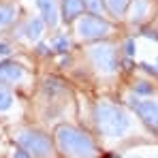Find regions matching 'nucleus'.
I'll use <instances>...</instances> for the list:
<instances>
[{
    "instance_id": "obj_10",
    "label": "nucleus",
    "mask_w": 158,
    "mask_h": 158,
    "mask_svg": "<svg viewBox=\"0 0 158 158\" xmlns=\"http://www.w3.org/2000/svg\"><path fill=\"white\" fill-rule=\"evenodd\" d=\"M85 11V0H60V19L64 24H73Z\"/></svg>"
},
{
    "instance_id": "obj_6",
    "label": "nucleus",
    "mask_w": 158,
    "mask_h": 158,
    "mask_svg": "<svg viewBox=\"0 0 158 158\" xmlns=\"http://www.w3.org/2000/svg\"><path fill=\"white\" fill-rule=\"evenodd\" d=\"M128 107L141 118V122L150 128L152 132H158V101H141V98H131L128 101Z\"/></svg>"
},
{
    "instance_id": "obj_1",
    "label": "nucleus",
    "mask_w": 158,
    "mask_h": 158,
    "mask_svg": "<svg viewBox=\"0 0 158 158\" xmlns=\"http://www.w3.org/2000/svg\"><path fill=\"white\" fill-rule=\"evenodd\" d=\"M56 145L66 158H96L98 154L92 137L69 124L56 128Z\"/></svg>"
},
{
    "instance_id": "obj_8",
    "label": "nucleus",
    "mask_w": 158,
    "mask_h": 158,
    "mask_svg": "<svg viewBox=\"0 0 158 158\" xmlns=\"http://www.w3.org/2000/svg\"><path fill=\"white\" fill-rule=\"evenodd\" d=\"M26 79V69L19 62L0 60V83L2 85H15Z\"/></svg>"
},
{
    "instance_id": "obj_18",
    "label": "nucleus",
    "mask_w": 158,
    "mask_h": 158,
    "mask_svg": "<svg viewBox=\"0 0 158 158\" xmlns=\"http://www.w3.org/2000/svg\"><path fill=\"white\" fill-rule=\"evenodd\" d=\"M124 49H126V56H135V52H137V45H135V39H128V41H126V45H124Z\"/></svg>"
},
{
    "instance_id": "obj_16",
    "label": "nucleus",
    "mask_w": 158,
    "mask_h": 158,
    "mask_svg": "<svg viewBox=\"0 0 158 158\" xmlns=\"http://www.w3.org/2000/svg\"><path fill=\"white\" fill-rule=\"evenodd\" d=\"M135 94L137 96H152L154 94V88L148 81H139V83H135Z\"/></svg>"
},
{
    "instance_id": "obj_4",
    "label": "nucleus",
    "mask_w": 158,
    "mask_h": 158,
    "mask_svg": "<svg viewBox=\"0 0 158 158\" xmlns=\"http://www.w3.org/2000/svg\"><path fill=\"white\" fill-rule=\"evenodd\" d=\"M77 22V36L81 41H101V39H107L111 32H113V26L103 19L101 15H94V13H88V15H81L75 19Z\"/></svg>"
},
{
    "instance_id": "obj_3",
    "label": "nucleus",
    "mask_w": 158,
    "mask_h": 158,
    "mask_svg": "<svg viewBox=\"0 0 158 158\" xmlns=\"http://www.w3.org/2000/svg\"><path fill=\"white\" fill-rule=\"evenodd\" d=\"M15 143L26 150L32 158H53V143L52 139L41 131H32V128H19V131L13 135Z\"/></svg>"
},
{
    "instance_id": "obj_15",
    "label": "nucleus",
    "mask_w": 158,
    "mask_h": 158,
    "mask_svg": "<svg viewBox=\"0 0 158 158\" xmlns=\"http://www.w3.org/2000/svg\"><path fill=\"white\" fill-rule=\"evenodd\" d=\"M53 49L58 53H66L71 49V41H69V36L66 34H58V39L53 41Z\"/></svg>"
},
{
    "instance_id": "obj_21",
    "label": "nucleus",
    "mask_w": 158,
    "mask_h": 158,
    "mask_svg": "<svg viewBox=\"0 0 158 158\" xmlns=\"http://www.w3.org/2000/svg\"><path fill=\"white\" fill-rule=\"evenodd\" d=\"M13 158H32V156L28 154L26 150H22V148H19V150H15V152H13Z\"/></svg>"
},
{
    "instance_id": "obj_17",
    "label": "nucleus",
    "mask_w": 158,
    "mask_h": 158,
    "mask_svg": "<svg viewBox=\"0 0 158 158\" xmlns=\"http://www.w3.org/2000/svg\"><path fill=\"white\" fill-rule=\"evenodd\" d=\"M85 9L94 15H101L103 11V0H85Z\"/></svg>"
},
{
    "instance_id": "obj_13",
    "label": "nucleus",
    "mask_w": 158,
    "mask_h": 158,
    "mask_svg": "<svg viewBox=\"0 0 158 158\" xmlns=\"http://www.w3.org/2000/svg\"><path fill=\"white\" fill-rule=\"evenodd\" d=\"M128 4H131V0H105L107 11H109V15H113V17H122V15L126 13Z\"/></svg>"
},
{
    "instance_id": "obj_24",
    "label": "nucleus",
    "mask_w": 158,
    "mask_h": 158,
    "mask_svg": "<svg viewBox=\"0 0 158 158\" xmlns=\"http://www.w3.org/2000/svg\"><path fill=\"white\" fill-rule=\"evenodd\" d=\"M156 32H158V28H156Z\"/></svg>"
},
{
    "instance_id": "obj_22",
    "label": "nucleus",
    "mask_w": 158,
    "mask_h": 158,
    "mask_svg": "<svg viewBox=\"0 0 158 158\" xmlns=\"http://www.w3.org/2000/svg\"><path fill=\"white\" fill-rule=\"evenodd\" d=\"M36 53H41V56H47V53H49V47H47V45H39V47H36Z\"/></svg>"
},
{
    "instance_id": "obj_14",
    "label": "nucleus",
    "mask_w": 158,
    "mask_h": 158,
    "mask_svg": "<svg viewBox=\"0 0 158 158\" xmlns=\"http://www.w3.org/2000/svg\"><path fill=\"white\" fill-rule=\"evenodd\" d=\"M13 101H15V96L9 90V85H2L0 83V111H9L13 107Z\"/></svg>"
},
{
    "instance_id": "obj_20",
    "label": "nucleus",
    "mask_w": 158,
    "mask_h": 158,
    "mask_svg": "<svg viewBox=\"0 0 158 158\" xmlns=\"http://www.w3.org/2000/svg\"><path fill=\"white\" fill-rule=\"evenodd\" d=\"M139 66H141L143 71H148V73H152V75H158V69H156V66H152V64H148V62H141Z\"/></svg>"
},
{
    "instance_id": "obj_2",
    "label": "nucleus",
    "mask_w": 158,
    "mask_h": 158,
    "mask_svg": "<svg viewBox=\"0 0 158 158\" xmlns=\"http://www.w3.org/2000/svg\"><path fill=\"white\" fill-rule=\"evenodd\" d=\"M94 124L103 137L120 139L131 128V118L122 107L111 105L107 101H98L94 105Z\"/></svg>"
},
{
    "instance_id": "obj_19",
    "label": "nucleus",
    "mask_w": 158,
    "mask_h": 158,
    "mask_svg": "<svg viewBox=\"0 0 158 158\" xmlns=\"http://www.w3.org/2000/svg\"><path fill=\"white\" fill-rule=\"evenodd\" d=\"M11 53H13V47L9 43H2L0 41V56H11Z\"/></svg>"
},
{
    "instance_id": "obj_11",
    "label": "nucleus",
    "mask_w": 158,
    "mask_h": 158,
    "mask_svg": "<svg viewBox=\"0 0 158 158\" xmlns=\"http://www.w3.org/2000/svg\"><path fill=\"white\" fill-rule=\"evenodd\" d=\"M17 19V4L9 0H0V30L9 28Z\"/></svg>"
},
{
    "instance_id": "obj_9",
    "label": "nucleus",
    "mask_w": 158,
    "mask_h": 158,
    "mask_svg": "<svg viewBox=\"0 0 158 158\" xmlns=\"http://www.w3.org/2000/svg\"><path fill=\"white\" fill-rule=\"evenodd\" d=\"M41 19L45 22L47 28H56L60 22V0H34Z\"/></svg>"
},
{
    "instance_id": "obj_12",
    "label": "nucleus",
    "mask_w": 158,
    "mask_h": 158,
    "mask_svg": "<svg viewBox=\"0 0 158 158\" xmlns=\"http://www.w3.org/2000/svg\"><path fill=\"white\" fill-rule=\"evenodd\" d=\"M148 13H150V0H135L128 19H131L132 24H141L148 17Z\"/></svg>"
},
{
    "instance_id": "obj_5",
    "label": "nucleus",
    "mask_w": 158,
    "mask_h": 158,
    "mask_svg": "<svg viewBox=\"0 0 158 158\" xmlns=\"http://www.w3.org/2000/svg\"><path fill=\"white\" fill-rule=\"evenodd\" d=\"M88 58L92 66L103 73V75H113L118 71V53L111 43H96L88 49Z\"/></svg>"
},
{
    "instance_id": "obj_7",
    "label": "nucleus",
    "mask_w": 158,
    "mask_h": 158,
    "mask_svg": "<svg viewBox=\"0 0 158 158\" xmlns=\"http://www.w3.org/2000/svg\"><path fill=\"white\" fill-rule=\"evenodd\" d=\"M45 28L47 26H45V22H43L41 17H28L19 26H15V36L26 39L28 43H36V41L43 36Z\"/></svg>"
},
{
    "instance_id": "obj_23",
    "label": "nucleus",
    "mask_w": 158,
    "mask_h": 158,
    "mask_svg": "<svg viewBox=\"0 0 158 158\" xmlns=\"http://www.w3.org/2000/svg\"><path fill=\"white\" fill-rule=\"evenodd\" d=\"M156 64H158V58H156Z\"/></svg>"
}]
</instances>
